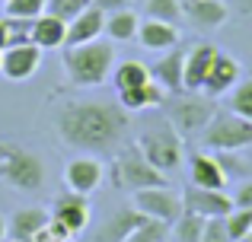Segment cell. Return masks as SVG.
Masks as SVG:
<instances>
[{
    "instance_id": "cell-1",
    "label": "cell",
    "mask_w": 252,
    "mask_h": 242,
    "mask_svg": "<svg viewBox=\"0 0 252 242\" xmlns=\"http://www.w3.org/2000/svg\"><path fill=\"white\" fill-rule=\"evenodd\" d=\"M58 140L77 153H115L131 131V112L115 102L99 99H70L51 115Z\"/></svg>"
},
{
    "instance_id": "cell-2",
    "label": "cell",
    "mask_w": 252,
    "mask_h": 242,
    "mask_svg": "<svg viewBox=\"0 0 252 242\" xmlns=\"http://www.w3.org/2000/svg\"><path fill=\"white\" fill-rule=\"evenodd\" d=\"M115 67V45L93 38L64 48V74L74 86H102Z\"/></svg>"
},
{
    "instance_id": "cell-3",
    "label": "cell",
    "mask_w": 252,
    "mask_h": 242,
    "mask_svg": "<svg viewBox=\"0 0 252 242\" xmlns=\"http://www.w3.org/2000/svg\"><path fill=\"white\" fill-rule=\"evenodd\" d=\"M0 185L19 194H35L45 188V162L38 153L0 137Z\"/></svg>"
},
{
    "instance_id": "cell-4",
    "label": "cell",
    "mask_w": 252,
    "mask_h": 242,
    "mask_svg": "<svg viewBox=\"0 0 252 242\" xmlns=\"http://www.w3.org/2000/svg\"><path fill=\"white\" fill-rule=\"evenodd\" d=\"M112 185L122 191H141L150 185H169V175L160 172L157 166H150L147 156L134 147H118L115 162H112Z\"/></svg>"
},
{
    "instance_id": "cell-5",
    "label": "cell",
    "mask_w": 252,
    "mask_h": 242,
    "mask_svg": "<svg viewBox=\"0 0 252 242\" xmlns=\"http://www.w3.org/2000/svg\"><path fill=\"white\" fill-rule=\"evenodd\" d=\"M137 150L147 156L150 166H157L160 172H166V175L176 172V169L182 166V160H185V140H182V134H179L169 121L141 131V137H137Z\"/></svg>"
},
{
    "instance_id": "cell-6",
    "label": "cell",
    "mask_w": 252,
    "mask_h": 242,
    "mask_svg": "<svg viewBox=\"0 0 252 242\" xmlns=\"http://www.w3.org/2000/svg\"><path fill=\"white\" fill-rule=\"evenodd\" d=\"M198 137H201L204 150H246L252 147V121L236 112H220L217 108L214 118L208 121V128Z\"/></svg>"
},
{
    "instance_id": "cell-7",
    "label": "cell",
    "mask_w": 252,
    "mask_h": 242,
    "mask_svg": "<svg viewBox=\"0 0 252 242\" xmlns=\"http://www.w3.org/2000/svg\"><path fill=\"white\" fill-rule=\"evenodd\" d=\"M214 112H217L214 96H208V93H179L176 99L169 102V124L182 137H191V134H201V131L208 128V121L214 118Z\"/></svg>"
},
{
    "instance_id": "cell-8",
    "label": "cell",
    "mask_w": 252,
    "mask_h": 242,
    "mask_svg": "<svg viewBox=\"0 0 252 242\" xmlns=\"http://www.w3.org/2000/svg\"><path fill=\"white\" fill-rule=\"evenodd\" d=\"M131 204L150 220H163V223H176L182 207V194H176L169 185H150L141 188V191H131Z\"/></svg>"
},
{
    "instance_id": "cell-9",
    "label": "cell",
    "mask_w": 252,
    "mask_h": 242,
    "mask_svg": "<svg viewBox=\"0 0 252 242\" xmlns=\"http://www.w3.org/2000/svg\"><path fill=\"white\" fill-rule=\"evenodd\" d=\"M105 179V166L96 153H77L74 160L64 166V185L67 191L77 194H93Z\"/></svg>"
},
{
    "instance_id": "cell-10",
    "label": "cell",
    "mask_w": 252,
    "mask_h": 242,
    "mask_svg": "<svg viewBox=\"0 0 252 242\" xmlns=\"http://www.w3.org/2000/svg\"><path fill=\"white\" fill-rule=\"evenodd\" d=\"M42 67V48L35 42H23V45H6L3 48V61H0V74L13 83H23L29 77L38 74Z\"/></svg>"
},
{
    "instance_id": "cell-11",
    "label": "cell",
    "mask_w": 252,
    "mask_h": 242,
    "mask_svg": "<svg viewBox=\"0 0 252 242\" xmlns=\"http://www.w3.org/2000/svg\"><path fill=\"white\" fill-rule=\"evenodd\" d=\"M90 217H93V211H90V194L64 191V194H58V198H55L51 220H58V223H61L70 236L83 233L86 226H90Z\"/></svg>"
},
{
    "instance_id": "cell-12",
    "label": "cell",
    "mask_w": 252,
    "mask_h": 242,
    "mask_svg": "<svg viewBox=\"0 0 252 242\" xmlns=\"http://www.w3.org/2000/svg\"><path fill=\"white\" fill-rule=\"evenodd\" d=\"M182 207L191 214H201V217H227L233 211V198L230 191H217V188H195L189 185L182 191Z\"/></svg>"
},
{
    "instance_id": "cell-13",
    "label": "cell",
    "mask_w": 252,
    "mask_h": 242,
    "mask_svg": "<svg viewBox=\"0 0 252 242\" xmlns=\"http://www.w3.org/2000/svg\"><path fill=\"white\" fill-rule=\"evenodd\" d=\"M189 185L217 188V191H223L230 185V179H227V172H223L214 150H198V153L189 156Z\"/></svg>"
},
{
    "instance_id": "cell-14",
    "label": "cell",
    "mask_w": 252,
    "mask_h": 242,
    "mask_svg": "<svg viewBox=\"0 0 252 242\" xmlns=\"http://www.w3.org/2000/svg\"><path fill=\"white\" fill-rule=\"evenodd\" d=\"M217 51L220 48L211 45V42H198V45H191V48L185 51V64H182V86H185V93H201L204 77H208Z\"/></svg>"
},
{
    "instance_id": "cell-15",
    "label": "cell",
    "mask_w": 252,
    "mask_h": 242,
    "mask_svg": "<svg viewBox=\"0 0 252 242\" xmlns=\"http://www.w3.org/2000/svg\"><path fill=\"white\" fill-rule=\"evenodd\" d=\"M240 77H243V64L236 61L233 54H227V51H217V57H214V64H211V70H208V77H204V86H201V93H208V96H227L230 89L240 83Z\"/></svg>"
},
{
    "instance_id": "cell-16",
    "label": "cell",
    "mask_w": 252,
    "mask_h": 242,
    "mask_svg": "<svg viewBox=\"0 0 252 242\" xmlns=\"http://www.w3.org/2000/svg\"><path fill=\"white\" fill-rule=\"evenodd\" d=\"M182 13L201 32H214L230 23V3L223 0H182Z\"/></svg>"
},
{
    "instance_id": "cell-17",
    "label": "cell",
    "mask_w": 252,
    "mask_h": 242,
    "mask_svg": "<svg viewBox=\"0 0 252 242\" xmlns=\"http://www.w3.org/2000/svg\"><path fill=\"white\" fill-rule=\"evenodd\" d=\"M179 26L172 23H163V19H141V26H137V38L134 42L141 45L144 51H157V54H163V51L176 48L179 45Z\"/></svg>"
},
{
    "instance_id": "cell-18",
    "label": "cell",
    "mask_w": 252,
    "mask_h": 242,
    "mask_svg": "<svg viewBox=\"0 0 252 242\" xmlns=\"http://www.w3.org/2000/svg\"><path fill=\"white\" fill-rule=\"evenodd\" d=\"M182 64H185V48L176 45V48L163 51V57L150 67V77H154L169 96H179V93H185V86H182Z\"/></svg>"
},
{
    "instance_id": "cell-19",
    "label": "cell",
    "mask_w": 252,
    "mask_h": 242,
    "mask_svg": "<svg viewBox=\"0 0 252 242\" xmlns=\"http://www.w3.org/2000/svg\"><path fill=\"white\" fill-rule=\"evenodd\" d=\"M105 32V13L99 6H86L77 19L67 23V38H64V48L70 45H83V42H93V38H102Z\"/></svg>"
},
{
    "instance_id": "cell-20",
    "label": "cell",
    "mask_w": 252,
    "mask_h": 242,
    "mask_svg": "<svg viewBox=\"0 0 252 242\" xmlns=\"http://www.w3.org/2000/svg\"><path fill=\"white\" fill-rule=\"evenodd\" d=\"M48 223H51V217L45 207H19V211H13L6 233L16 242H26V239H35L42 230H48Z\"/></svg>"
},
{
    "instance_id": "cell-21",
    "label": "cell",
    "mask_w": 252,
    "mask_h": 242,
    "mask_svg": "<svg viewBox=\"0 0 252 242\" xmlns=\"http://www.w3.org/2000/svg\"><path fill=\"white\" fill-rule=\"evenodd\" d=\"M166 89L160 86L157 80H147L144 86H134V89H122L118 93V106L125 112H147V108H160L166 106Z\"/></svg>"
},
{
    "instance_id": "cell-22",
    "label": "cell",
    "mask_w": 252,
    "mask_h": 242,
    "mask_svg": "<svg viewBox=\"0 0 252 242\" xmlns=\"http://www.w3.org/2000/svg\"><path fill=\"white\" fill-rule=\"evenodd\" d=\"M144 214L137 211L134 204H128V207H118L115 214H112L109 220H105V226L102 230L96 233V242H125L131 236V230H134V226H141L144 223Z\"/></svg>"
},
{
    "instance_id": "cell-23",
    "label": "cell",
    "mask_w": 252,
    "mask_h": 242,
    "mask_svg": "<svg viewBox=\"0 0 252 242\" xmlns=\"http://www.w3.org/2000/svg\"><path fill=\"white\" fill-rule=\"evenodd\" d=\"M64 38H67V23L64 19L51 16V13H42V16L32 19V42L42 51L64 48Z\"/></svg>"
},
{
    "instance_id": "cell-24",
    "label": "cell",
    "mask_w": 252,
    "mask_h": 242,
    "mask_svg": "<svg viewBox=\"0 0 252 242\" xmlns=\"http://www.w3.org/2000/svg\"><path fill=\"white\" fill-rule=\"evenodd\" d=\"M112 86H115V93H122V89H134V86H144L147 80H154L150 77V67L144 61H122L112 67Z\"/></svg>"
},
{
    "instance_id": "cell-25",
    "label": "cell",
    "mask_w": 252,
    "mask_h": 242,
    "mask_svg": "<svg viewBox=\"0 0 252 242\" xmlns=\"http://www.w3.org/2000/svg\"><path fill=\"white\" fill-rule=\"evenodd\" d=\"M137 26H141V16H137L131 6H125V10L105 16V35H109L112 42H134Z\"/></svg>"
},
{
    "instance_id": "cell-26",
    "label": "cell",
    "mask_w": 252,
    "mask_h": 242,
    "mask_svg": "<svg viewBox=\"0 0 252 242\" xmlns=\"http://www.w3.org/2000/svg\"><path fill=\"white\" fill-rule=\"evenodd\" d=\"M204 223H208V217L191 214V211H182V214H179V220L169 226V239L172 242H201Z\"/></svg>"
},
{
    "instance_id": "cell-27",
    "label": "cell",
    "mask_w": 252,
    "mask_h": 242,
    "mask_svg": "<svg viewBox=\"0 0 252 242\" xmlns=\"http://www.w3.org/2000/svg\"><path fill=\"white\" fill-rule=\"evenodd\" d=\"M227 106H230V112L252 121V77H240V83L227 93Z\"/></svg>"
},
{
    "instance_id": "cell-28",
    "label": "cell",
    "mask_w": 252,
    "mask_h": 242,
    "mask_svg": "<svg viewBox=\"0 0 252 242\" xmlns=\"http://www.w3.org/2000/svg\"><path fill=\"white\" fill-rule=\"evenodd\" d=\"M144 13H147L150 19H163V23H172L179 26L182 23V0H147L144 3Z\"/></svg>"
},
{
    "instance_id": "cell-29",
    "label": "cell",
    "mask_w": 252,
    "mask_h": 242,
    "mask_svg": "<svg viewBox=\"0 0 252 242\" xmlns=\"http://www.w3.org/2000/svg\"><path fill=\"white\" fill-rule=\"evenodd\" d=\"M169 239V223H163V220H144L141 226H134L131 230V236L125 242H166Z\"/></svg>"
},
{
    "instance_id": "cell-30",
    "label": "cell",
    "mask_w": 252,
    "mask_h": 242,
    "mask_svg": "<svg viewBox=\"0 0 252 242\" xmlns=\"http://www.w3.org/2000/svg\"><path fill=\"white\" fill-rule=\"evenodd\" d=\"M223 223H227V233L230 239H243L246 233H252V207H233V211L223 217Z\"/></svg>"
},
{
    "instance_id": "cell-31",
    "label": "cell",
    "mask_w": 252,
    "mask_h": 242,
    "mask_svg": "<svg viewBox=\"0 0 252 242\" xmlns=\"http://www.w3.org/2000/svg\"><path fill=\"white\" fill-rule=\"evenodd\" d=\"M90 3L93 0H48V3H45V13H51V16L70 23V19H77Z\"/></svg>"
},
{
    "instance_id": "cell-32",
    "label": "cell",
    "mask_w": 252,
    "mask_h": 242,
    "mask_svg": "<svg viewBox=\"0 0 252 242\" xmlns=\"http://www.w3.org/2000/svg\"><path fill=\"white\" fill-rule=\"evenodd\" d=\"M45 3L48 0H6L3 13L6 16H23V19H35L45 13Z\"/></svg>"
},
{
    "instance_id": "cell-33",
    "label": "cell",
    "mask_w": 252,
    "mask_h": 242,
    "mask_svg": "<svg viewBox=\"0 0 252 242\" xmlns=\"http://www.w3.org/2000/svg\"><path fill=\"white\" fill-rule=\"evenodd\" d=\"M3 23H6V35H10V42H6V45L32 42V19H23V16H3Z\"/></svg>"
},
{
    "instance_id": "cell-34",
    "label": "cell",
    "mask_w": 252,
    "mask_h": 242,
    "mask_svg": "<svg viewBox=\"0 0 252 242\" xmlns=\"http://www.w3.org/2000/svg\"><path fill=\"white\" fill-rule=\"evenodd\" d=\"M201 242H233V239H230V233H227L223 217H208L204 233H201Z\"/></svg>"
},
{
    "instance_id": "cell-35",
    "label": "cell",
    "mask_w": 252,
    "mask_h": 242,
    "mask_svg": "<svg viewBox=\"0 0 252 242\" xmlns=\"http://www.w3.org/2000/svg\"><path fill=\"white\" fill-rule=\"evenodd\" d=\"M230 198H233V207H252V175L236 182V188L230 191Z\"/></svg>"
},
{
    "instance_id": "cell-36",
    "label": "cell",
    "mask_w": 252,
    "mask_h": 242,
    "mask_svg": "<svg viewBox=\"0 0 252 242\" xmlns=\"http://www.w3.org/2000/svg\"><path fill=\"white\" fill-rule=\"evenodd\" d=\"M93 6H99L102 13H118L125 6H131V0H93Z\"/></svg>"
},
{
    "instance_id": "cell-37",
    "label": "cell",
    "mask_w": 252,
    "mask_h": 242,
    "mask_svg": "<svg viewBox=\"0 0 252 242\" xmlns=\"http://www.w3.org/2000/svg\"><path fill=\"white\" fill-rule=\"evenodd\" d=\"M243 13V16H249L252 13V0H233V3H230V13Z\"/></svg>"
},
{
    "instance_id": "cell-38",
    "label": "cell",
    "mask_w": 252,
    "mask_h": 242,
    "mask_svg": "<svg viewBox=\"0 0 252 242\" xmlns=\"http://www.w3.org/2000/svg\"><path fill=\"white\" fill-rule=\"evenodd\" d=\"M6 42H10V35H6V23L0 19V51L6 48Z\"/></svg>"
},
{
    "instance_id": "cell-39",
    "label": "cell",
    "mask_w": 252,
    "mask_h": 242,
    "mask_svg": "<svg viewBox=\"0 0 252 242\" xmlns=\"http://www.w3.org/2000/svg\"><path fill=\"white\" fill-rule=\"evenodd\" d=\"M3 236H6V220H3V214H0V242H3Z\"/></svg>"
},
{
    "instance_id": "cell-40",
    "label": "cell",
    "mask_w": 252,
    "mask_h": 242,
    "mask_svg": "<svg viewBox=\"0 0 252 242\" xmlns=\"http://www.w3.org/2000/svg\"><path fill=\"white\" fill-rule=\"evenodd\" d=\"M236 242H252V233H246V236H243V239H236Z\"/></svg>"
},
{
    "instance_id": "cell-41",
    "label": "cell",
    "mask_w": 252,
    "mask_h": 242,
    "mask_svg": "<svg viewBox=\"0 0 252 242\" xmlns=\"http://www.w3.org/2000/svg\"><path fill=\"white\" fill-rule=\"evenodd\" d=\"M0 61H3V51H0Z\"/></svg>"
},
{
    "instance_id": "cell-42",
    "label": "cell",
    "mask_w": 252,
    "mask_h": 242,
    "mask_svg": "<svg viewBox=\"0 0 252 242\" xmlns=\"http://www.w3.org/2000/svg\"><path fill=\"white\" fill-rule=\"evenodd\" d=\"M3 3H6V0H0V6H3Z\"/></svg>"
},
{
    "instance_id": "cell-43",
    "label": "cell",
    "mask_w": 252,
    "mask_h": 242,
    "mask_svg": "<svg viewBox=\"0 0 252 242\" xmlns=\"http://www.w3.org/2000/svg\"><path fill=\"white\" fill-rule=\"evenodd\" d=\"M166 242H172V239H166Z\"/></svg>"
}]
</instances>
